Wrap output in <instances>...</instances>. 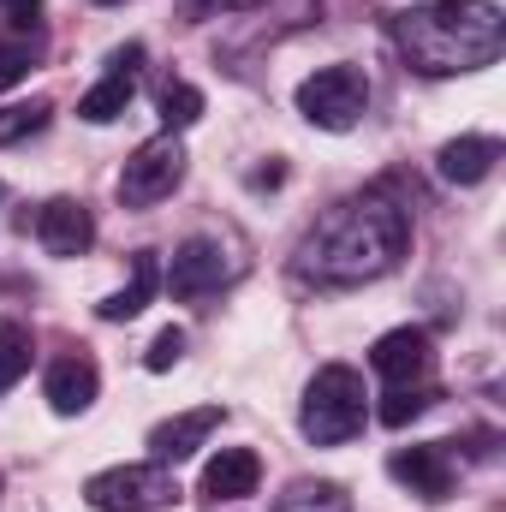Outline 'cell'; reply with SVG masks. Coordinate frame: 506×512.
Segmentation results:
<instances>
[{
  "label": "cell",
  "instance_id": "cell-1",
  "mask_svg": "<svg viewBox=\"0 0 506 512\" xmlns=\"http://www.w3.org/2000/svg\"><path fill=\"white\" fill-rule=\"evenodd\" d=\"M411 245V221L399 203H387L381 191L340 203L334 215H322L304 245H298V280L310 286H364L381 280L387 268H399V256Z\"/></svg>",
  "mask_w": 506,
  "mask_h": 512
},
{
  "label": "cell",
  "instance_id": "cell-2",
  "mask_svg": "<svg viewBox=\"0 0 506 512\" xmlns=\"http://www.w3.org/2000/svg\"><path fill=\"white\" fill-rule=\"evenodd\" d=\"M393 42L405 66L423 78L483 72L506 48V12L495 0H423L393 18Z\"/></svg>",
  "mask_w": 506,
  "mask_h": 512
},
{
  "label": "cell",
  "instance_id": "cell-3",
  "mask_svg": "<svg viewBox=\"0 0 506 512\" xmlns=\"http://www.w3.org/2000/svg\"><path fill=\"white\" fill-rule=\"evenodd\" d=\"M364 376L352 370V364H322L310 387H304V405H298V429H304V441H316V447H340V441H352L358 429H364Z\"/></svg>",
  "mask_w": 506,
  "mask_h": 512
},
{
  "label": "cell",
  "instance_id": "cell-4",
  "mask_svg": "<svg viewBox=\"0 0 506 512\" xmlns=\"http://www.w3.org/2000/svg\"><path fill=\"white\" fill-rule=\"evenodd\" d=\"M84 501L96 512H155L179 501V483L161 459H143V465H108L84 483Z\"/></svg>",
  "mask_w": 506,
  "mask_h": 512
},
{
  "label": "cell",
  "instance_id": "cell-5",
  "mask_svg": "<svg viewBox=\"0 0 506 512\" xmlns=\"http://www.w3.org/2000/svg\"><path fill=\"white\" fill-rule=\"evenodd\" d=\"M370 108V78L358 66H322L298 84V114L316 131H352Z\"/></svg>",
  "mask_w": 506,
  "mask_h": 512
},
{
  "label": "cell",
  "instance_id": "cell-6",
  "mask_svg": "<svg viewBox=\"0 0 506 512\" xmlns=\"http://www.w3.org/2000/svg\"><path fill=\"white\" fill-rule=\"evenodd\" d=\"M185 179V143L173 131L149 137L131 149V161L120 167V203L126 209H155L161 197H173V185Z\"/></svg>",
  "mask_w": 506,
  "mask_h": 512
},
{
  "label": "cell",
  "instance_id": "cell-7",
  "mask_svg": "<svg viewBox=\"0 0 506 512\" xmlns=\"http://www.w3.org/2000/svg\"><path fill=\"white\" fill-rule=\"evenodd\" d=\"M387 477L405 483V489L423 495V501H447V495H453V453H447V441L399 447V453L387 459Z\"/></svg>",
  "mask_w": 506,
  "mask_h": 512
},
{
  "label": "cell",
  "instance_id": "cell-8",
  "mask_svg": "<svg viewBox=\"0 0 506 512\" xmlns=\"http://www.w3.org/2000/svg\"><path fill=\"white\" fill-rule=\"evenodd\" d=\"M429 364H435V346H429L423 328H387L376 346H370V370H376L381 382H393V387L423 382Z\"/></svg>",
  "mask_w": 506,
  "mask_h": 512
},
{
  "label": "cell",
  "instance_id": "cell-9",
  "mask_svg": "<svg viewBox=\"0 0 506 512\" xmlns=\"http://www.w3.org/2000/svg\"><path fill=\"white\" fill-rule=\"evenodd\" d=\"M36 239H42L48 256H84L96 245V215H90L78 197H54V203H42V215H36Z\"/></svg>",
  "mask_w": 506,
  "mask_h": 512
},
{
  "label": "cell",
  "instance_id": "cell-10",
  "mask_svg": "<svg viewBox=\"0 0 506 512\" xmlns=\"http://www.w3.org/2000/svg\"><path fill=\"white\" fill-rule=\"evenodd\" d=\"M227 280V251L215 245V239H185L179 251H173V268H167V292L173 298H203V292H215Z\"/></svg>",
  "mask_w": 506,
  "mask_h": 512
},
{
  "label": "cell",
  "instance_id": "cell-11",
  "mask_svg": "<svg viewBox=\"0 0 506 512\" xmlns=\"http://www.w3.org/2000/svg\"><path fill=\"white\" fill-rule=\"evenodd\" d=\"M48 405H54V417H84L90 405H96V393H102V370L84 358V352H66V358H54L48 364Z\"/></svg>",
  "mask_w": 506,
  "mask_h": 512
},
{
  "label": "cell",
  "instance_id": "cell-12",
  "mask_svg": "<svg viewBox=\"0 0 506 512\" xmlns=\"http://www.w3.org/2000/svg\"><path fill=\"white\" fill-rule=\"evenodd\" d=\"M221 405H197V411H179V417H167V423H155L149 429V453L161 459V465H179V459H191L215 429H221Z\"/></svg>",
  "mask_w": 506,
  "mask_h": 512
},
{
  "label": "cell",
  "instance_id": "cell-13",
  "mask_svg": "<svg viewBox=\"0 0 506 512\" xmlns=\"http://www.w3.org/2000/svg\"><path fill=\"white\" fill-rule=\"evenodd\" d=\"M256 483H262V459L251 447H221L197 477V501H245L256 495Z\"/></svg>",
  "mask_w": 506,
  "mask_h": 512
},
{
  "label": "cell",
  "instance_id": "cell-14",
  "mask_svg": "<svg viewBox=\"0 0 506 512\" xmlns=\"http://www.w3.org/2000/svg\"><path fill=\"white\" fill-rule=\"evenodd\" d=\"M495 161H501V137H483V131H465V137L441 143V155H435L447 185H483L495 173Z\"/></svg>",
  "mask_w": 506,
  "mask_h": 512
},
{
  "label": "cell",
  "instance_id": "cell-15",
  "mask_svg": "<svg viewBox=\"0 0 506 512\" xmlns=\"http://www.w3.org/2000/svg\"><path fill=\"white\" fill-rule=\"evenodd\" d=\"M155 286H161V274H155V251H137L131 256V280L96 304V316H102V322H131V316H143L149 298H155Z\"/></svg>",
  "mask_w": 506,
  "mask_h": 512
},
{
  "label": "cell",
  "instance_id": "cell-16",
  "mask_svg": "<svg viewBox=\"0 0 506 512\" xmlns=\"http://www.w3.org/2000/svg\"><path fill=\"white\" fill-rule=\"evenodd\" d=\"M131 90H137V78H114V72H108V78L78 102V114H84L90 126H114V120L131 108Z\"/></svg>",
  "mask_w": 506,
  "mask_h": 512
},
{
  "label": "cell",
  "instance_id": "cell-17",
  "mask_svg": "<svg viewBox=\"0 0 506 512\" xmlns=\"http://www.w3.org/2000/svg\"><path fill=\"white\" fill-rule=\"evenodd\" d=\"M48 114H54V102H48V96L6 102V108H0V149H6V143H24V137H36V131L48 126Z\"/></svg>",
  "mask_w": 506,
  "mask_h": 512
},
{
  "label": "cell",
  "instance_id": "cell-18",
  "mask_svg": "<svg viewBox=\"0 0 506 512\" xmlns=\"http://www.w3.org/2000/svg\"><path fill=\"white\" fill-rule=\"evenodd\" d=\"M274 512H352V501H346L340 483H292L274 501Z\"/></svg>",
  "mask_w": 506,
  "mask_h": 512
},
{
  "label": "cell",
  "instance_id": "cell-19",
  "mask_svg": "<svg viewBox=\"0 0 506 512\" xmlns=\"http://www.w3.org/2000/svg\"><path fill=\"white\" fill-rule=\"evenodd\" d=\"M30 358H36V346H30V328H18V322H0V393L6 387H18L30 376Z\"/></svg>",
  "mask_w": 506,
  "mask_h": 512
},
{
  "label": "cell",
  "instance_id": "cell-20",
  "mask_svg": "<svg viewBox=\"0 0 506 512\" xmlns=\"http://www.w3.org/2000/svg\"><path fill=\"white\" fill-rule=\"evenodd\" d=\"M429 405H435V393H429V387H423V382H405V387H393V393L376 405V417L387 423V429H405V423H417Z\"/></svg>",
  "mask_w": 506,
  "mask_h": 512
},
{
  "label": "cell",
  "instance_id": "cell-21",
  "mask_svg": "<svg viewBox=\"0 0 506 512\" xmlns=\"http://www.w3.org/2000/svg\"><path fill=\"white\" fill-rule=\"evenodd\" d=\"M203 120V90L197 84H167L161 90V126L167 131H185Z\"/></svg>",
  "mask_w": 506,
  "mask_h": 512
},
{
  "label": "cell",
  "instance_id": "cell-22",
  "mask_svg": "<svg viewBox=\"0 0 506 512\" xmlns=\"http://www.w3.org/2000/svg\"><path fill=\"white\" fill-rule=\"evenodd\" d=\"M179 358H185V328H161V334L149 340V352H143V370H149V376H167Z\"/></svg>",
  "mask_w": 506,
  "mask_h": 512
},
{
  "label": "cell",
  "instance_id": "cell-23",
  "mask_svg": "<svg viewBox=\"0 0 506 512\" xmlns=\"http://www.w3.org/2000/svg\"><path fill=\"white\" fill-rule=\"evenodd\" d=\"M30 66H36V36H30V42H0V90L18 84Z\"/></svg>",
  "mask_w": 506,
  "mask_h": 512
},
{
  "label": "cell",
  "instance_id": "cell-24",
  "mask_svg": "<svg viewBox=\"0 0 506 512\" xmlns=\"http://www.w3.org/2000/svg\"><path fill=\"white\" fill-rule=\"evenodd\" d=\"M256 0H179V18H191V24H203L209 12H245Z\"/></svg>",
  "mask_w": 506,
  "mask_h": 512
},
{
  "label": "cell",
  "instance_id": "cell-25",
  "mask_svg": "<svg viewBox=\"0 0 506 512\" xmlns=\"http://www.w3.org/2000/svg\"><path fill=\"white\" fill-rule=\"evenodd\" d=\"M137 66H143V42H126V48L108 54V72L114 78H137Z\"/></svg>",
  "mask_w": 506,
  "mask_h": 512
},
{
  "label": "cell",
  "instance_id": "cell-26",
  "mask_svg": "<svg viewBox=\"0 0 506 512\" xmlns=\"http://www.w3.org/2000/svg\"><path fill=\"white\" fill-rule=\"evenodd\" d=\"M280 179H286V167H280V161H274V167H256V173H251L256 191H262V185H280Z\"/></svg>",
  "mask_w": 506,
  "mask_h": 512
},
{
  "label": "cell",
  "instance_id": "cell-27",
  "mask_svg": "<svg viewBox=\"0 0 506 512\" xmlns=\"http://www.w3.org/2000/svg\"><path fill=\"white\" fill-rule=\"evenodd\" d=\"M0 197H6V185H0Z\"/></svg>",
  "mask_w": 506,
  "mask_h": 512
},
{
  "label": "cell",
  "instance_id": "cell-28",
  "mask_svg": "<svg viewBox=\"0 0 506 512\" xmlns=\"http://www.w3.org/2000/svg\"><path fill=\"white\" fill-rule=\"evenodd\" d=\"M108 6H114V0H108Z\"/></svg>",
  "mask_w": 506,
  "mask_h": 512
}]
</instances>
